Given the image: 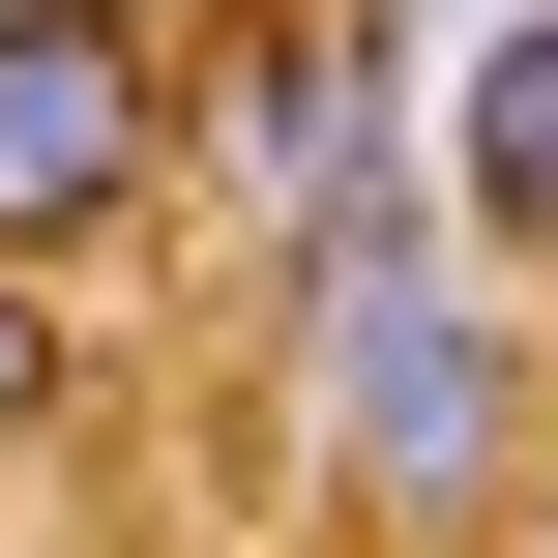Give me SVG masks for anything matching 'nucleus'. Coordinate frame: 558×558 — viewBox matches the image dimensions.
I'll return each instance as SVG.
<instances>
[{
  "mask_svg": "<svg viewBox=\"0 0 558 558\" xmlns=\"http://www.w3.org/2000/svg\"><path fill=\"white\" fill-rule=\"evenodd\" d=\"M29 412H88V353H59V265H0V441Z\"/></svg>",
  "mask_w": 558,
  "mask_h": 558,
  "instance_id": "5",
  "label": "nucleus"
},
{
  "mask_svg": "<svg viewBox=\"0 0 558 558\" xmlns=\"http://www.w3.org/2000/svg\"><path fill=\"white\" fill-rule=\"evenodd\" d=\"M500 294H530V265H500L441 177L265 235V412H294V500H324V530L471 558L530 500V324H500Z\"/></svg>",
  "mask_w": 558,
  "mask_h": 558,
  "instance_id": "1",
  "label": "nucleus"
},
{
  "mask_svg": "<svg viewBox=\"0 0 558 558\" xmlns=\"http://www.w3.org/2000/svg\"><path fill=\"white\" fill-rule=\"evenodd\" d=\"M383 177H441L412 0H206V206L324 235V206H383Z\"/></svg>",
  "mask_w": 558,
  "mask_h": 558,
  "instance_id": "3",
  "label": "nucleus"
},
{
  "mask_svg": "<svg viewBox=\"0 0 558 558\" xmlns=\"http://www.w3.org/2000/svg\"><path fill=\"white\" fill-rule=\"evenodd\" d=\"M206 177V0H0V265H88Z\"/></svg>",
  "mask_w": 558,
  "mask_h": 558,
  "instance_id": "2",
  "label": "nucleus"
},
{
  "mask_svg": "<svg viewBox=\"0 0 558 558\" xmlns=\"http://www.w3.org/2000/svg\"><path fill=\"white\" fill-rule=\"evenodd\" d=\"M441 206H471L500 265H558V0H500V29L441 59Z\"/></svg>",
  "mask_w": 558,
  "mask_h": 558,
  "instance_id": "4",
  "label": "nucleus"
}]
</instances>
